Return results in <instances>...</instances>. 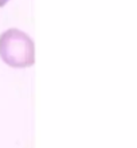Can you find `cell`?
Instances as JSON below:
<instances>
[{
  "instance_id": "1",
  "label": "cell",
  "mask_w": 137,
  "mask_h": 148,
  "mask_svg": "<svg viewBox=\"0 0 137 148\" xmlns=\"http://www.w3.org/2000/svg\"><path fill=\"white\" fill-rule=\"evenodd\" d=\"M34 42L27 34L16 28L7 30L0 36V57L8 66L27 67L31 66L34 57Z\"/></svg>"
},
{
  "instance_id": "2",
  "label": "cell",
  "mask_w": 137,
  "mask_h": 148,
  "mask_svg": "<svg viewBox=\"0 0 137 148\" xmlns=\"http://www.w3.org/2000/svg\"><path fill=\"white\" fill-rule=\"evenodd\" d=\"M7 3H8V0H0V7H3V5H5Z\"/></svg>"
}]
</instances>
